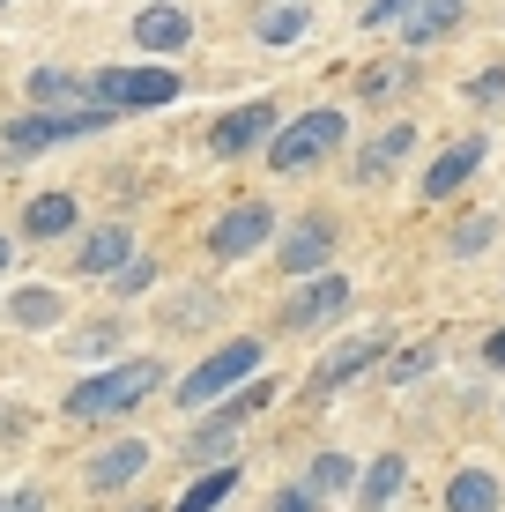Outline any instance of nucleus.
<instances>
[{
    "mask_svg": "<svg viewBox=\"0 0 505 512\" xmlns=\"http://www.w3.org/2000/svg\"><path fill=\"white\" fill-rule=\"evenodd\" d=\"M164 386V364L156 357H127V364H104V372H90L75 386V394L60 401L75 423H119V416H134L142 401Z\"/></svg>",
    "mask_w": 505,
    "mask_h": 512,
    "instance_id": "obj_1",
    "label": "nucleus"
},
{
    "mask_svg": "<svg viewBox=\"0 0 505 512\" xmlns=\"http://www.w3.org/2000/svg\"><path fill=\"white\" fill-rule=\"evenodd\" d=\"M246 379H260V342H253V334H231L223 349H208L194 372L179 379V409L201 416V409H216L223 394H238Z\"/></svg>",
    "mask_w": 505,
    "mask_h": 512,
    "instance_id": "obj_2",
    "label": "nucleus"
},
{
    "mask_svg": "<svg viewBox=\"0 0 505 512\" xmlns=\"http://www.w3.org/2000/svg\"><path fill=\"white\" fill-rule=\"evenodd\" d=\"M342 134H350V119H342L335 104H312V112L283 119V127L268 134V171H312V164H327V156L342 149Z\"/></svg>",
    "mask_w": 505,
    "mask_h": 512,
    "instance_id": "obj_3",
    "label": "nucleus"
},
{
    "mask_svg": "<svg viewBox=\"0 0 505 512\" xmlns=\"http://www.w3.org/2000/svg\"><path fill=\"white\" fill-rule=\"evenodd\" d=\"M179 97V67H97L90 75V104L97 112H164V104Z\"/></svg>",
    "mask_w": 505,
    "mask_h": 512,
    "instance_id": "obj_4",
    "label": "nucleus"
},
{
    "mask_svg": "<svg viewBox=\"0 0 505 512\" xmlns=\"http://www.w3.org/2000/svg\"><path fill=\"white\" fill-rule=\"evenodd\" d=\"M268 401H275V379H268V372H260V379H246L238 394H223L216 409H201V416H194V431H186V453H194L201 468H216V453H231L238 423H246V416H260Z\"/></svg>",
    "mask_w": 505,
    "mask_h": 512,
    "instance_id": "obj_5",
    "label": "nucleus"
},
{
    "mask_svg": "<svg viewBox=\"0 0 505 512\" xmlns=\"http://www.w3.org/2000/svg\"><path fill=\"white\" fill-rule=\"evenodd\" d=\"M104 119H112V112H97V104H82V112H23V119H8L0 149L23 164V156H38V149H67V141H90Z\"/></svg>",
    "mask_w": 505,
    "mask_h": 512,
    "instance_id": "obj_6",
    "label": "nucleus"
},
{
    "mask_svg": "<svg viewBox=\"0 0 505 512\" xmlns=\"http://www.w3.org/2000/svg\"><path fill=\"white\" fill-rule=\"evenodd\" d=\"M372 364H387V334H350V342H335V349L305 372V386H298L305 409H327V401H335L350 379H364Z\"/></svg>",
    "mask_w": 505,
    "mask_h": 512,
    "instance_id": "obj_7",
    "label": "nucleus"
},
{
    "mask_svg": "<svg viewBox=\"0 0 505 512\" xmlns=\"http://www.w3.org/2000/svg\"><path fill=\"white\" fill-rule=\"evenodd\" d=\"M350 275H335V268H320V275H305L298 290L283 297V312H275V327L283 334H320V327H335L342 312H350Z\"/></svg>",
    "mask_w": 505,
    "mask_h": 512,
    "instance_id": "obj_8",
    "label": "nucleus"
},
{
    "mask_svg": "<svg viewBox=\"0 0 505 512\" xmlns=\"http://www.w3.org/2000/svg\"><path fill=\"white\" fill-rule=\"evenodd\" d=\"M335 216H320V208H312V216H298L290 223L283 238H275V268H283V282H305V275H320L327 260H335Z\"/></svg>",
    "mask_w": 505,
    "mask_h": 512,
    "instance_id": "obj_9",
    "label": "nucleus"
},
{
    "mask_svg": "<svg viewBox=\"0 0 505 512\" xmlns=\"http://www.w3.org/2000/svg\"><path fill=\"white\" fill-rule=\"evenodd\" d=\"M260 245H275V208L268 201H231L216 223H208V253L216 260H246Z\"/></svg>",
    "mask_w": 505,
    "mask_h": 512,
    "instance_id": "obj_10",
    "label": "nucleus"
},
{
    "mask_svg": "<svg viewBox=\"0 0 505 512\" xmlns=\"http://www.w3.org/2000/svg\"><path fill=\"white\" fill-rule=\"evenodd\" d=\"M283 127V112H275L268 97H253V104H238V112H223L216 127H208V149L223 156V164H238V156H253V149H268V134Z\"/></svg>",
    "mask_w": 505,
    "mask_h": 512,
    "instance_id": "obj_11",
    "label": "nucleus"
},
{
    "mask_svg": "<svg viewBox=\"0 0 505 512\" xmlns=\"http://www.w3.org/2000/svg\"><path fill=\"white\" fill-rule=\"evenodd\" d=\"M149 438H112V446H97L90 461H82V483L97 490V498H119V490H134L149 475Z\"/></svg>",
    "mask_w": 505,
    "mask_h": 512,
    "instance_id": "obj_12",
    "label": "nucleus"
},
{
    "mask_svg": "<svg viewBox=\"0 0 505 512\" xmlns=\"http://www.w3.org/2000/svg\"><path fill=\"white\" fill-rule=\"evenodd\" d=\"M127 260H134V231H127V223H97V231L75 238V275H104V282H112Z\"/></svg>",
    "mask_w": 505,
    "mask_h": 512,
    "instance_id": "obj_13",
    "label": "nucleus"
},
{
    "mask_svg": "<svg viewBox=\"0 0 505 512\" xmlns=\"http://www.w3.org/2000/svg\"><path fill=\"white\" fill-rule=\"evenodd\" d=\"M75 223H82L75 193H38V201L23 208V238H30V245H60V238H75Z\"/></svg>",
    "mask_w": 505,
    "mask_h": 512,
    "instance_id": "obj_14",
    "label": "nucleus"
},
{
    "mask_svg": "<svg viewBox=\"0 0 505 512\" xmlns=\"http://www.w3.org/2000/svg\"><path fill=\"white\" fill-rule=\"evenodd\" d=\"M483 156H491V149H483L476 134H468V141H454V149H446L439 164L424 171V201H446V193H461V186L483 171Z\"/></svg>",
    "mask_w": 505,
    "mask_h": 512,
    "instance_id": "obj_15",
    "label": "nucleus"
},
{
    "mask_svg": "<svg viewBox=\"0 0 505 512\" xmlns=\"http://www.w3.org/2000/svg\"><path fill=\"white\" fill-rule=\"evenodd\" d=\"M409 149H416V127H409V119H394V127H379V134H372V141H364V149H357V179H364V186H379V179H387V171L402 164Z\"/></svg>",
    "mask_w": 505,
    "mask_h": 512,
    "instance_id": "obj_16",
    "label": "nucleus"
},
{
    "mask_svg": "<svg viewBox=\"0 0 505 512\" xmlns=\"http://www.w3.org/2000/svg\"><path fill=\"white\" fill-rule=\"evenodd\" d=\"M238 483H246V468H238V461H231V453H223V461H216V468H201V475H194V483H186V490H179V505H171V512H223V498H231V490H238Z\"/></svg>",
    "mask_w": 505,
    "mask_h": 512,
    "instance_id": "obj_17",
    "label": "nucleus"
},
{
    "mask_svg": "<svg viewBox=\"0 0 505 512\" xmlns=\"http://www.w3.org/2000/svg\"><path fill=\"white\" fill-rule=\"evenodd\" d=\"M505 505V483L491 468H454L446 475V512H498Z\"/></svg>",
    "mask_w": 505,
    "mask_h": 512,
    "instance_id": "obj_18",
    "label": "nucleus"
},
{
    "mask_svg": "<svg viewBox=\"0 0 505 512\" xmlns=\"http://www.w3.org/2000/svg\"><path fill=\"white\" fill-rule=\"evenodd\" d=\"M67 320V290H15L8 297V327H23V334H52Z\"/></svg>",
    "mask_w": 505,
    "mask_h": 512,
    "instance_id": "obj_19",
    "label": "nucleus"
},
{
    "mask_svg": "<svg viewBox=\"0 0 505 512\" xmlns=\"http://www.w3.org/2000/svg\"><path fill=\"white\" fill-rule=\"evenodd\" d=\"M186 38H194V15H186V8H142V15H134V45H142V52H171Z\"/></svg>",
    "mask_w": 505,
    "mask_h": 512,
    "instance_id": "obj_20",
    "label": "nucleus"
},
{
    "mask_svg": "<svg viewBox=\"0 0 505 512\" xmlns=\"http://www.w3.org/2000/svg\"><path fill=\"white\" fill-rule=\"evenodd\" d=\"M82 97H90L82 75H67V67H30V104H38V112H75Z\"/></svg>",
    "mask_w": 505,
    "mask_h": 512,
    "instance_id": "obj_21",
    "label": "nucleus"
},
{
    "mask_svg": "<svg viewBox=\"0 0 505 512\" xmlns=\"http://www.w3.org/2000/svg\"><path fill=\"white\" fill-rule=\"evenodd\" d=\"M402 483H409V461H402V453H379V461L357 475V505H364V512H387Z\"/></svg>",
    "mask_w": 505,
    "mask_h": 512,
    "instance_id": "obj_22",
    "label": "nucleus"
},
{
    "mask_svg": "<svg viewBox=\"0 0 505 512\" xmlns=\"http://www.w3.org/2000/svg\"><path fill=\"white\" fill-rule=\"evenodd\" d=\"M305 490H312V498H357V461H350V453H312Z\"/></svg>",
    "mask_w": 505,
    "mask_h": 512,
    "instance_id": "obj_23",
    "label": "nucleus"
},
{
    "mask_svg": "<svg viewBox=\"0 0 505 512\" xmlns=\"http://www.w3.org/2000/svg\"><path fill=\"white\" fill-rule=\"evenodd\" d=\"M305 23H312L305 0H275V8H260V15H253V38H260V45H298V38H305Z\"/></svg>",
    "mask_w": 505,
    "mask_h": 512,
    "instance_id": "obj_24",
    "label": "nucleus"
},
{
    "mask_svg": "<svg viewBox=\"0 0 505 512\" xmlns=\"http://www.w3.org/2000/svg\"><path fill=\"white\" fill-rule=\"evenodd\" d=\"M461 23V0H409V15H402V45H431L439 30H454Z\"/></svg>",
    "mask_w": 505,
    "mask_h": 512,
    "instance_id": "obj_25",
    "label": "nucleus"
},
{
    "mask_svg": "<svg viewBox=\"0 0 505 512\" xmlns=\"http://www.w3.org/2000/svg\"><path fill=\"white\" fill-rule=\"evenodd\" d=\"M491 238H498V216H468L461 231L446 238V253H454V260H476V253H483V245H491Z\"/></svg>",
    "mask_w": 505,
    "mask_h": 512,
    "instance_id": "obj_26",
    "label": "nucleus"
},
{
    "mask_svg": "<svg viewBox=\"0 0 505 512\" xmlns=\"http://www.w3.org/2000/svg\"><path fill=\"white\" fill-rule=\"evenodd\" d=\"M156 275H164V268H156V260H149V253H134V260H127V268H119V275H112V290H119V297H149V290H156Z\"/></svg>",
    "mask_w": 505,
    "mask_h": 512,
    "instance_id": "obj_27",
    "label": "nucleus"
},
{
    "mask_svg": "<svg viewBox=\"0 0 505 512\" xmlns=\"http://www.w3.org/2000/svg\"><path fill=\"white\" fill-rule=\"evenodd\" d=\"M223 305V290H201V297H179V305H171L164 312V327H201L208 320V312H216Z\"/></svg>",
    "mask_w": 505,
    "mask_h": 512,
    "instance_id": "obj_28",
    "label": "nucleus"
},
{
    "mask_svg": "<svg viewBox=\"0 0 505 512\" xmlns=\"http://www.w3.org/2000/svg\"><path fill=\"white\" fill-rule=\"evenodd\" d=\"M431 364H439V349L424 342V349H409V357H387V379H394V386H409V379H424Z\"/></svg>",
    "mask_w": 505,
    "mask_h": 512,
    "instance_id": "obj_29",
    "label": "nucleus"
},
{
    "mask_svg": "<svg viewBox=\"0 0 505 512\" xmlns=\"http://www.w3.org/2000/svg\"><path fill=\"white\" fill-rule=\"evenodd\" d=\"M268 512H327V498H312L305 483H275V498H268Z\"/></svg>",
    "mask_w": 505,
    "mask_h": 512,
    "instance_id": "obj_30",
    "label": "nucleus"
},
{
    "mask_svg": "<svg viewBox=\"0 0 505 512\" xmlns=\"http://www.w3.org/2000/svg\"><path fill=\"white\" fill-rule=\"evenodd\" d=\"M75 357H112L119 349V320H104V327H82V342H67Z\"/></svg>",
    "mask_w": 505,
    "mask_h": 512,
    "instance_id": "obj_31",
    "label": "nucleus"
},
{
    "mask_svg": "<svg viewBox=\"0 0 505 512\" xmlns=\"http://www.w3.org/2000/svg\"><path fill=\"white\" fill-rule=\"evenodd\" d=\"M0 512H45V490H8V498H0Z\"/></svg>",
    "mask_w": 505,
    "mask_h": 512,
    "instance_id": "obj_32",
    "label": "nucleus"
},
{
    "mask_svg": "<svg viewBox=\"0 0 505 512\" xmlns=\"http://www.w3.org/2000/svg\"><path fill=\"white\" fill-rule=\"evenodd\" d=\"M468 97H476V104H491V97H505V75H498V67H491V75H476V82H468Z\"/></svg>",
    "mask_w": 505,
    "mask_h": 512,
    "instance_id": "obj_33",
    "label": "nucleus"
},
{
    "mask_svg": "<svg viewBox=\"0 0 505 512\" xmlns=\"http://www.w3.org/2000/svg\"><path fill=\"white\" fill-rule=\"evenodd\" d=\"M394 82H402V67H372V75H364V97H387Z\"/></svg>",
    "mask_w": 505,
    "mask_h": 512,
    "instance_id": "obj_34",
    "label": "nucleus"
},
{
    "mask_svg": "<svg viewBox=\"0 0 505 512\" xmlns=\"http://www.w3.org/2000/svg\"><path fill=\"white\" fill-rule=\"evenodd\" d=\"M394 15H409V0H372V8H364V23H394Z\"/></svg>",
    "mask_w": 505,
    "mask_h": 512,
    "instance_id": "obj_35",
    "label": "nucleus"
},
{
    "mask_svg": "<svg viewBox=\"0 0 505 512\" xmlns=\"http://www.w3.org/2000/svg\"><path fill=\"white\" fill-rule=\"evenodd\" d=\"M483 364H491V372H505V327L491 334V342H483Z\"/></svg>",
    "mask_w": 505,
    "mask_h": 512,
    "instance_id": "obj_36",
    "label": "nucleus"
},
{
    "mask_svg": "<svg viewBox=\"0 0 505 512\" xmlns=\"http://www.w3.org/2000/svg\"><path fill=\"white\" fill-rule=\"evenodd\" d=\"M8 260H15V238H8V231H0V268H8Z\"/></svg>",
    "mask_w": 505,
    "mask_h": 512,
    "instance_id": "obj_37",
    "label": "nucleus"
},
{
    "mask_svg": "<svg viewBox=\"0 0 505 512\" xmlns=\"http://www.w3.org/2000/svg\"><path fill=\"white\" fill-rule=\"evenodd\" d=\"M134 512H156V505H134Z\"/></svg>",
    "mask_w": 505,
    "mask_h": 512,
    "instance_id": "obj_38",
    "label": "nucleus"
},
{
    "mask_svg": "<svg viewBox=\"0 0 505 512\" xmlns=\"http://www.w3.org/2000/svg\"><path fill=\"white\" fill-rule=\"evenodd\" d=\"M0 8H8V0H0Z\"/></svg>",
    "mask_w": 505,
    "mask_h": 512,
    "instance_id": "obj_39",
    "label": "nucleus"
},
{
    "mask_svg": "<svg viewBox=\"0 0 505 512\" xmlns=\"http://www.w3.org/2000/svg\"><path fill=\"white\" fill-rule=\"evenodd\" d=\"M498 416H505V409H498Z\"/></svg>",
    "mask_w": 505,
    "mask_h": 512,
    "instance_id": "obj_40",
    "label": "nucleus"
}]
</instances>
